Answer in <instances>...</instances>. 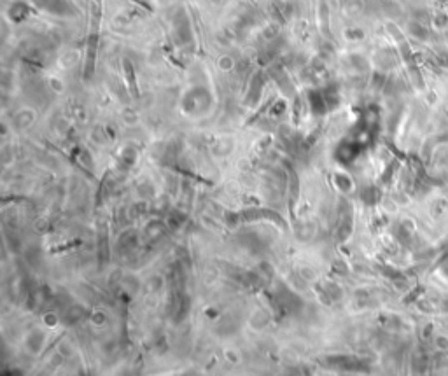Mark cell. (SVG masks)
Instances as JSON below:
<instances>
[{"label":"cell","instance_id":"cell-6","mask_svg":"<svg viewBox=\"0 0 448 376\" xmlns=\"http://www.w3.org/2000/svg\"><path fill=\"white\" fill-rule=\"evenodd\" d=\"M233 65H235V61L231 56H221V60H219V67H221L222 70H228V68H231Z\"/></svg>","mask_w":448,"mask_h":376},{"label":"cell","instance_id":"cell-2","mask_svg":"<svg viewBox=\"0 0 448 376\" xmlns=\"http://www.w3.org/2000/svg\"><path fill=\"white\" fill-rule=\"evenodd\" d=\"M173 32H175V37L179 39L180 44H187L191 39H193L189 18H187V14L182 11V9H179L175 18H173Z\"/></svg>","mask_w":448,"mask_h":376},{"label":"cell","instance_id":"cell-4","mask_svg":"<svg viewBox=\"0 0 448 376\" xmlns=\"http://www.w3.org/2000/svg\"><path fill=\"white\" fill-rule=\"evenodd\" d=\"M9 14H11V18L16 19V21H21V19H25L26 16L30 14V9L23 0H18V2H14V4L11 5Z\"/></svg>","mask_w":448,"mask_h":376},{"label":"cell","instance_id":"cell-1","mask_svg":"<svg viewBox=\"0 0 448 376\" xmlns=\"http://www.w3.org/2000/svg\"><path fill=\"white\" fill-rule=\"evenodd\" d=\"M33 5L40 9L44 12L49 14H56L61 18H68V16H76L77 9L68 2V0H32Z\"/></svg>","mask_w":448,"mask_h":376},{"label":"cell","instance_id":"cell-3","mask_svg":"<svg viewBox=\"0 0 448 376\" xmlns=\"http://www.w3.org/2000/svg\"><path fill=\"white\" fill-rule=\"evenodd\" d=\"M408 33L413 37V40H417V42H426V40L429 39V30L419 21L408 23Z\"/></svg>","mask_w":448,"mask_h":376},{"label":"cell","instance_id":"cell-5","mask_svg":"<svg viewBox=\"0 0 448 376\" xmlns=\"http://www.w3.org/2000/svg\"><path fill=\"white\" fill-rule=\"evenodd\" d=\"M433 25H434V28H445V26L448 25V16L445 14V12H440V14H436L433 18Z\"/></svg>","mask_w":448,"mask_h":376}]
</instances>
